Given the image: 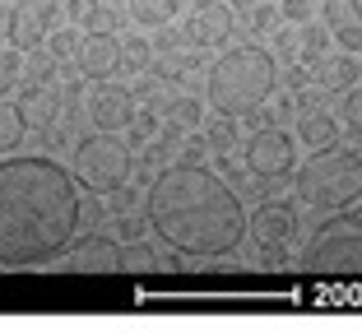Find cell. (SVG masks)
I'll return each mask as SVG.
<instances>
[{
  "label": "cell",
  "instance_id": "6da1fadb",
  "mask_svg": "<svg viewBox=\"0 0 362 334\" xmlns=\"http://www.w3.org/2000/svg\"><path fill=\"white\" fill-rule=\"evenodd\" d=\"M75 167L19 153L0 158V270H42L70 251L79 232Z\"/></svg>",
  "mask_w": 362,
  "mask_h": 334
},
{
  "label": "cell",
  "instance_id": "7a4b0ae2",
  "mask_svg": "<svg viewBox=\"0 0 362 334\" xmlns=\"http://www.w3.org/2000/svg\"><path fill=\"white\" fill-rule=\"evenodd\" d=\"M144 218L163 246L191 260H223L242 246V237H251L242 195L200 162H177L153 177L144 195Z\"/></svg>",
  "mask_w": 362,
  "mask_h": 334
},
{
  "label": "cell",
  "instance_id": "3957f363",
  "mask_svg": "<svg viewBox=\"0 0 362 334\" xmlns=\"http://www.w3.org/2000/svg\"><path fill=\"white\" fill-rule=\"evenodd\" d=\"M274 84H279V65L265 47H228V52L209 65L204 102H209V112L237 121V117H251V112L274 93Z\"/></svg>",
  "mask_w": 362,
  "mask_h": 334
},
{
  "label": "cell",
  "instance_id": "277c9868",
  "mask_svg": "<svg viewBox=\"0 0 362 334\" xmlns=\"http://www.w3.org/2000/svg\"><path fill=\"white\" fill-rule=\"evenodd\" d=\"M298 195L311 209H349L362 200V158L353 149H320L298 167Z\"/></svg>",
  "mask_w": 362,
  "mask_h": 334
},
{
  "label": "cell",
  "instance_id": "5b68a950",
  "mask_svg": "<svg viewBox=\"0 0 362 334\" xmlns=\"http://www.w3.org/2000/svg\"><path fill=\"white\" fill-rule=\"evenodd\" d=\"M75 177H79V186H88L98 195H112L126 186L130 149L117 140V130H98V135H84L75 144Z\"/></svg>",
  "mask_w": 362,
  "mask_h": 334
},
{
  "label": "cell",
  "instance_id": "8992f818",
  "mask_svg": "<svg viewBox=\"0 0 362 334\" xmlns=\"http://www.w3.org/2000/svg\"><path fill=\"white\" fill-rule=\"evenodd\" d=\"M246 167H251V177H260V181L298 172V144H293V135H288V130H260V135H251V144H246Z\"/></svg>",
  "mask_w": 362,
  "mask_h": 334
},
{
  "label": "cell",
  "instance_id": "52a82bcc",
  "mask_svg": "<svg viewBox=\"0 0 362 334\" xmlns=\"http://www.w3.org/2000/svg\"><path fill=\"white\" fill-rule=\"evenodd\" d=\"M311 265H316V270H353V274H362V232L353 227V218H344V227H330L325 237H316Z\"/></svg>",
  "mask_w": 362,
  "mask_h": 334
},
{
  "label": "cell",
  "instance_id": "ba28073f",
  "mask_svg": "<svg viewBox=\"0 0 362 334\" xmlns=\"http://www.w3.org/2000/svg\"><path fill=\"white\" fill-rule=\"evenodd\" d=\"M56 265L70 274H107V270H121L126 256H121L117 241H107V237H79V241H70V251Z\"/></svg>",
  "mask_w": 362,
  "mask_h": 334
},
{
  "label": "cell",
  "instance_id": "9c48e42d",
  "mask_svg": "<svg viewBox=\"0 0 362 334\" xmlns=\"http://www.w3.org/2000/svg\"><path fill=\"white\" fill-rule=\"evenodd\" d=\"M88 117L98 130H126L135 121V97H130V88L112 84V79H98L88 93Z\"/></svg>",
  "mask_w": 362,
  "mask_h": 334
},
{
  "label": "cell",
  "instance_id": "30bf717a",
  "mask_svg": "<svg viewBox=\"0 0 362 334\" xmlns=\"http://www.w3.org/2000/svg\"><path fill=\"white\" fill-rule=\"evenodd\" d=\"M233 14L237 10L228 0H200L191 10V19H186V37L195 47H223L233 37Z\"/></svg>",
  "mask_w": 362,
  "mask_h": 334
},
{
  "label": "cell",
  "instance_id": "8fae6325",
  "mask_svg": "<svg viewBox=\"0 0 362 334\" xmlns=\"http://www.w3.org/2000/svg\"><path fill=\"white\" fill-rule=\"evenodd\" d=\"M320 19L344 52L362 56V0H320Z\"/></svg>",
  "mask_w": 362,
  "mask_h": 334
},
{
  "label": "cell",
  "instance_id": "7c38bea8",
  "mask_svg": "<svg viewBox=\"0 0 362 334\" xmlns=\"http://www.w3.org/2000/svg\"><path fill=\"white\" fill-rule=\"evenodd\" d=\"M79 75H88L98 84V79H112L121 70V42L112 37V32H84V42H79Z\"/></svg>",
  "mask_w": 362,
  "mask_h": 334
},
{
  "label": "cell",
  "instance_id": "4fadbf2b",
  "mask_svg": "<svg viewBox=\"0 0 362 334\" xmlns=\"http://www.w3.org/2000/svg\"><path fill=\"white\" fill-rule=\"evenodd\" d=\"M293 227H298V214H293L288 205H265L256 218H251V237H256L265 251H274V246H284V241L293 237Z\"/></svg>",
  "mask_w": 362,
  "mask_h": 334
},
{
  "label": "cell",
  "instance_id": "5bb4252c",
  "mask_svg": "<svg viewBox=\"0 0 362 334\" xmlns=\"http://www.w3.org/2000/svg\"><path fill=\"white\" fill-rule=\"evenodd\" d=\"M298 140L307 144L311 153H320V149H334L339 144V121L330 117V112H302V121H298Z\"/></svg>",
  "mask_w": 362,
  "mask_h": 334
},
{
  "label": "cell",
  "instance_id": "9a60e30c",
  "mask_svg": "<svg viewBox=\"0 0 362 334\" xmlns=\"http://www.w3.org/2000/svg\"><path fill=\"white\" fill-rule=\"evenodd\" d=\"M47 14H37V10H28V5H19L14 10V32H10V47L14 52H37V47H47Z\"/></svg>",
  "mask_w": 362,
  "mask_h": 334
},
{
  "label": "cell",
  "instance_id": "2e32d148",
  "mask_svg": "<svg viewBox=\"0 0 362 334\" xmlns=\"http://www.w3.org/2000/svg\"><path fill=\"white\" fill-rule=\"evenodd\" d=\"M70 10H75V19H79L84 32H117L121 28V10L107 5V0H75Z\"/></svg>",
  "mask_w": 362,
  "mask_h": 334
},
{
  "label": "cell",
  "instance_id": "e0dca14e",
  "mask_svg": "<svg viewBox=\"0 0 362 334\" xmlns=\"http://www.w3.org/2000/svg\"><path fill=\"white\" fill-rule=\"evenodd\" d=\"M23 135H28V112H23V102L0 97V158L19 149Z\"/></svg>",
  "mask_w": 362,
  "mask_h": 334
},
{
  "label": "cell",
  "instance_id": "ac0fdd59",
  "mask_svg": "<svg viewBox=\"0 0 362 334\" xmlns=\"http://www.w3.org/2000/svg\"><path fill=\"white\" fill-rule=\"evenodd\" d=\"M358 79H362V56L344 52V47H339L334 61H320V84H325V88H344V93H349Z\"/></svg>",
  "mask_w": 362,
  "mask_h": 334
},
{
  "label": "cell",
  "instance_id": "d6986e66",
  "mask_svg": "<svg viewBox=\"0 0 362 334\" xmlns=\"http://www.w3.org/2000/svg\"><path fill=\"white\" fill-rule=\"evenodd\" d=\"M181 14V0H130V19L144 28H163Z\"/></svg>",
  "mask_w": 362,
  "mask_h": 334
},
{
  "label": "cell",
  "instance_id": "ffe728a7",
  "mask_svg": "<svg viewBox=\"0 0 362 334\" xmlns=\"http://www.w3.org/2000/svg\"><path fill=\"white\" fill-rule=\"evenodd\" d=\"M79 42H84V32L61 28V32L47 37V56H52V61H79Z\"/></svg>",
  "mask_w": 362,
  "mask_h": 334
},
{
  "label": "cell",
  "instance_id": "44dd1931",
  "mask_svg": "<svg viewBox=\"0 0 362 334\" xmlns=\"http://www.w3.org/2000/svg\"><path fill=\"white\" fill-rule=\"evenodd\" d=\"M23 52H14V47H0V97L10 93L14 84H19V75H23V61H19Z\"/></svg>",
  "mask_w": 362,
  "mask_h": 334
},
{
  "label": "cell",
  "instance_id": "7402d4cb",
  "mask_svg": "<svg viewBox=\"0 0 362 334\" xmlns=\"http://www.w3.org/2000/svg\"><path fill=\"white\" fill-rule=\"evenodd\" d=\"M339 112H344V126H349L353 135H362V88H349V93L339 97Z\"/></svg>",
  "mask_w": 362,
  "mask_h": 334
},
{
  "label": "cell",
  "instance_id": "603a6c76",
  "mask_svg": "<svg viewBox=\"0 0 362 334\" xmlns=\"http://www.w3.org/2000/svg\"><path fill=\"white\" fill-rule=\"evenodd\" d=\"M279 19L311 23V19H316V0H279Z\"/></svg>",
  "mask_w": 362,
  "mask_h": 334
},
{
  "label": "cell",
  "instance_id": "cb8c5ba5",
  "mask_svg": "<svg viewBox=\"0 0 362 334\" xmlns=\"http://www.w3.org/2000/svg\"><path fill=\"white\" fill-rule=\"evenodd\" d=\"M121 65H126V70H144V65H149V42H144V37L121 42Z\"/></svg>",
  "mask_w": 362,
  "mask_h": 334
},
{
  "label": "cell",
  "instance_id": "d4e9b609",
  "mask_svg": "<svg viewBox=\"0 0 362 334\" xmlns=\"http://www.w3.org/2000/svg\"><path fill=\"white\" fill-rule=\"evenodd\" d=\"M195 117H200V102H191V97H181L172 107V121H181V126H195Z\"/></svg>",
  "mask_w": 362,
  "mask_h": 334
},
{
  "label": "cell",
  "instance_id": "484cf974",
  "mask_svg": "<svg viewBox=\"0 0 362 334\" xmlns=\"http://www.w3.org/2000/svg\"><path fill=\"white\" fill-rule=\"evenodd\" d=\"M10 32H14V10L0 5V47H10Z\"/></svg>",
  "mask_w": 362,
  "mask_h": 334
},
{
  "label": "cell",
  "instance_id": "4316f807",
  "mask_svg": "<svg viewBox=\"0 0 362 334\" xmlns=\"http://www.w3.org/2000/svg\"><path fill=\"white\" fill-rule=\"evenodd\" d=\"M19 5H28V10H37V14H47V19H52V10L61 5V0H19Z\"/></svg>",
  "mask_w": 362,
  "mask_h": 334
},
{
  "label": "cell",
  "instance_id": "83f0119b",
  "mask_svg": "<svg viewBox=\"0 0 362 334\" xmlns=\"http://www.w3.org/2000/svg\"><path fill=\"white\" fill-rule=\"evenodd\" d=\"M228 5H233V10H251V5H256V0H228Z\"/></svg>",
  "mask_w": 362,
  "mask_h": 334
}]
</instances>
